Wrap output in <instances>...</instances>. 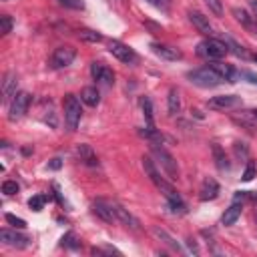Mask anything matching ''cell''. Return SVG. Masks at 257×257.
I'll list each match as a JSON object with an SVG mask.
<instances>
[{
    "instance_id": "1",
    "label": "cell",
    "mask_w": 257,
    "mask_h": 257,
    "mask_svg": "<svg viewBox=\"0 0 257 257\" xmlns=\"http://www.w3.org/2000/svg\"><path fill=\"white\" fill-rule=\"evenodd\" d=\"M151 153H153V157L157 159V165L165 171V175H167L171 181H177V179H179L177 161H175V157L163 147V143H151Z\"/></svg>"
},
{
    "instance_id": "2",
    "label": "cell",
    "mask_w": 257,
    "mask_h": 257,
    "mask_svg": "<svg viewBox=\"0 0 257 257\" xmlns=\"http://www.w3.org/2000/svg\"><path fill=\"white\" fill-rule=\"evenodd\" d=\"M187 78H189L193 84L201 86V88H215V86H219L221 82H225L209 64H207V66H201V68L189 70V72H187Z\"/></svg>"
},
{
    "instance_id": "3",
    "label": "cell",
    "mask_w": 257,
    "mask_h": 257,
    "mask_svg": "<svg viewBox=\"0 0 257 257\" xmlns=\"http://www.w3.org/2000/svg\"><path fill=\"white\" fill-rule=\"evenodd\" d=\"M229 52L225 40H217V38H207L203 42L197 44V54L201 58H207V60H221L225 54Z\"/></svg>"
},
{
    "instance_id": "4",
    "label": "cell",
    "mask_w": 257,
    "mask_h": 257,
    "mask_svg": "<svg viewBox=\"0 0 257 257\" xmlns=\"http://www.w3.org/2000/svg\"><path fill=\"white\" fill-rule=\"evenodd\" d=\"M62 110H64V122L68 131H76L80 116H82V108H80V100L74 94H66L62 100Z\"/></svg>"
},
{
    "instance_id": "5",
    "label": "cell",
    "mask_w": 257,
    "mask_h": 257,
    "mask_svg": "<svg viewBox=\"0 0 257 257\" xmlns=\"http://www.w3.org/2000/svg\"><path fill=\"white\" fill-rule=\"evenodd\" d=\"M30 102H32V96H30L26 90L16 92V94L12 96V100H10V106H8V118H10V120L22 118V116L28 112Z\"/></svg>"
},
{
    "instance_id": "6",
    "label": "cell",
    "mask_w": 257,
    "mask_h": 257,
    "mask_svg": "<svg viewBox=\"0 0 257 257\" xmlns=\"http://www.w3.org/2000/svg\"><path fill=\"white\" fill-rule=\"evenodd\" d=\"M74 58H76V50L68 44H62V46L54 48V52L50 56V66L52 68H64V66L72 64Z\"/></svg>"
},
{
    "instance_id": "7",
    "label": "cell",
    "mask_w": 257,
    "mask_h": 257,
    "mask_svg": "<svg viewBox=\"0 0 257 257\" xmlns=\"http://www.w3.org/2000/svg\"><path fill=\"white\" fill-rule=\"evenodd\" d=\"M241 96L237 94H219V96H211L207 100V106L211 110H231V108H237L241 106Z\"/></svg>"
},
{
    "instance_id": "8",
    "label": "cell",
    "mask_w": 257,
    "mask_h": 257,
    "mask_svg": "<svg viewBox=\"0 0 257 257\" xmlns=\"http://www.w3.org/2000/svg\"><path fill=\"white\" fill-rule=\"evenodd\" d=\"M108 52H110L116 60H120V62H124V64H131V62L137 60L135 50H133L128 44L120 42V40H110V42H108Z\"/></svg>"
},
{
    "instance_id": "9",
    "label": "cell",
    "mask_w": 257,
    "mask_h": 257,
    "mask_svg": "<svg viewBox=\"0 0 257 257\" xmlns=\"http://www.w3.org/2000/svg\"><path fill=\"white\" fill-rule=\"evenodd\" d=\"M0 241L8 247H14V249H26L30 245V239L26 235H20L16 231H10V229H2L0 231Z\"/></svg>"
},
{
    "instance_id": "10",
    "label": "cell",
    "mask_w": 257,
    "mask_h": 257,
    "mask_svg": "<svg viewBox=\"0 0 257 257\" xmlns=\"http://www.w3.org/2000/svg\"><path fill=\"white\" fill-rule=\"evenodd\" d=\"M189 20L193 22V26H195L201 34H205V36H213V34H215L213 24L209 22V16H205L203 12H199V10H189Z\"/></svg>"
},
{
    "instance_id": "11",
    "label": "cell",
    "mask_w": 257,
    "mask_h": 257,
    "mask_svg": "<svg viewBox=\"0 0 257 257\" xmlns=\"http://www.w3.org/2000/svg\"><path fill=\"white\" fill-rule=\"evenodd\" d=\"M90 74H92V78H94L96 82H100V84H104V86H112V82H114L112 70H110L108 66H104L102 62H92V64H90Z\"/></svg>"
},
{
    "instance_id": "12",
    "label": "cell",
    "mask_w": 257,
    "mask_h": 257,
    "mask_svg": "<svg viewBox=\"0 0 257 257\" xmlns=\"http://www.w3.org/2000/svg\"><path fill=\"white\" fill-rule=\"evenodd\" d=\"M209 66L225 80V82H235V78H239V72L231 66V64H225L221 60H209Z\"/></svg>"
},
{
    "instance_id": "13",
    "label": "cell",
    "mask_w": 257,
    "mask_h": 257,
    "mask_svg": "<svg viewBox=\"0 0 257 257\" xmlns=\"http://www.w3.org/2000/svg\"><path fill=\"white\" fill-rule=\"evenodd\" d=\"M151 48H153V52H155L159 58H163V60H179V58L183 56L181 50H177V48H173V46H169V44L153 42Z\"/></svg>"
},
{
    "instance_id": "14",
    "label": "cell",
    "mask_w": 257,
    "mask_h": 257,
    "mask_svg": "<svg viewBox=\"0 0 257 257\" xmlns=\"http://www.w3.org/2000/svg\"><path fill=\"white\" fill-rule=\"evenodd\" d=\"M217 195H219V183L215 179H211V177L203 179L201 189H199L201 201H213V199H217Z\"/></svg>"
},
{
    "instance_id": "15",
    "label": "cell",
    "mask_w": 257,
    "mask_h": 257,
    "mask_svg": "<svg viewBox=\"0 0 257 257\" xmlns=\"http://www.w3.org/2000/svg\"><path fill=\"white\" fill-rule=\"evenodd\" d=\"M92 213H94L98 219H102L104 223H114V221H116L114 211H112V205L106 203V201H96V203H92Z\"/></svg>"
},
{
    "instance_id": "16",
    "label": "cell",
    "mask_w": 257,
    "mask_h": 257,
    "mask_svg": "<svg viewBox=\"0 0 257 257\" xmlns=\"http://www.w3.org/2000/svg\"><path fill=\"white\" fill-rule=\"evenodd\" d=\"M112 205V211H114V217H116V221H120L122 225H126V227H133V229H139V219L135 217V215H131L122 205H118V203H110Z\"/></svg>"
},
{
    "instance_id": "17",
    "label": "cell",
    "mask_w": 257,
    "mask_h": 257,
    "mask_svg": "<svg viewBox=\"0 0 257 257\" xmlns=\"http://www.w3.org/2000/svg\"><path fill=\"white\" fill-rule=\"evenodd\" d=\"M80 100L88 106H96L100 102V94H98V88L96 86H84L80 90Z\"/></svg>"
},
{
    "instance_id": "18",
    "label": "cell",
    "mask_w": 257,
    "mask_h": 257,
    "mask_svg": "<svg viewBox=\"0 0 257 257\" xmlns=\"http://www.w3.org/2000/svg\"><path fill=\"white\" fill-rule=\"evenodd\" d=\"M241 211H243V207H241V205L235 201V203H233L229 209H225V213H223V217H221V223H223L225 227L233 225V223H235V221L241 217Z\"/></svg>"
},
{
    "instance_id": "19",
    "label": "cell",
    "mask_w": 257,
    "mask_h": 257,
    "mask_svg": "<svg viewBox=\"0 0 257 257\" xmlns=\"http://www.w3.org/2000/svg\"><path fill=\"white\" fill-rule=\"evenodd\" d=\"M2 94H4V102H8L14 94H16V76L12 72H8L4 76V82H2Z\"/></svg>"
},
{
    "instance_id": "20",
    "label": "cell",
    "mask_w": 257,
    "mask_h": 257,
    "mask_svg": "<svg viewBox=\"0 0 257 257\" xmlns=\"http://www.w3.org/2000/svg\"><path fill=\"white\" fill-rule=\"evenodd\" d=\"M213 159H215V165H217V169L219 171H229V159H227V155H225V151L217 145V143H213Z\"/></svg>"
},
{
    "instance_id": "21",
    "label": "cell",
    "mask_w": 257,
    "mask_h": 257,
    "mask_svg": "<svg viewBox=\"0 0 257 257\" xmlns=\"http://www.w3.org/2000/svg\"><path fill=\"white\" fill-rule=\"evenodd\" d=\"M153 233H155V237H157V239H161V241H163L165 245H169L173 251H181L179 243H177V241H175V239H173V237H171V235H169L165 229H159V227H155V229H153Z\"/></svg>"
},
{
    "instance_id": "22",
    "label": "cell",
    "mask_w": 257,
    "mask_h": 257,
    "mask_svg": "<svg viewBox=\"0 0 257 257\" xmlns=\"http://www.w3.org/2000/svg\"><path fill=\"white\" fill-rule=\"evenodd\" d=\"M78 155H80V161H84L86 165H98V161H96V155L92 153V149L88 147V145H80L78 147Z\"/></svg>"
},
{
    "instance_id": "23",
    "label": "cell",
    "mask_w": 257,
    "mask_h": 257,
    "mask_svg": "<svg viewBox=\"0 0 257 257\" xmlns=\"http://www.w3.org/2000/svg\"><path fill=\"white\" fill-rule=\"evenodd\" d=\"M181 108V98H179V90L177 88H171L169 90V114H177Z\"/></svg>"
},
{
    "instance_id": "24",
    "label": "cell",
    "mask_w": 257,
    "mask_h": 257,
    "mask_svg": "<svg viewBox=\"0 0 257 257\" xmlns=\"http://www.w3.org/2000/svg\"><path fill=\"white\" fill-rule=\"evenodd\" d=\"M231 12H233V16H235V20H237V22H241L245 28H251L253 18H251V16H249L245 10H241V8H233Z\"/></svg>"
},
{
    "instance_id": "25",
    "label": "cell",
    "mask_w": 257,
    "mask_h": 257,
    "mask_svg": "<svg viewBox=\"0 0 257 257\" xmlns=\"http://www.w3.org/2000/svg\"><path fill=\"white\" fill-rule=\"evenodd\" d=\"M225 44H227V48L231 50V52H235L237 56H241V58H247V52H245V48L237 42V40H233L231 36H225Z\"/></svg>"
},
{
    "instance_id": "26",
    "label": "cell",
    "mask_w": 257,
    "mask_h": 257,
    "mask_svg": "<svg viewBox=\"0 0 257 257\" xmlns=\"http://www.w3.org/2000/svg\"><path fill=\"white\" fill-rule=\"evenodd\" d=\"M78 36H80L82 40H88V42H100V40H102V34H98V32H94V30H88V28L80 30Z\"/></svg>"
},
{
    "instance_id": "27",
    "label": "cell",
    "mask_w": 257,
    "mask_h": 257,
    "mask_svg": "<svg viewBox=\"0 0 257 257\" xmlns=\"http://www.w3.org/2000/svg\"><path fill=\"white\" fill-rule=\"evenodd\" d=\"M18 189H20V187H18V183H16V181H4V183H2V193H4L6 197L16 195V193H18Z\"/></svg>"
},
{
    "instance_id": "28",
    "label": "cell",
    "mask_w": 257,
    "mask_h": 257,
    "mask_svg": "<svg viewBox=\"0 0 257 257\" xmlns=\"http://www.w3.org/2000/svg\"><path fill=\"white\" fill-rule=\"evenodd\" d=\"M205 4L209 8V12H213L215 16H223V4H221V0H205Z\"/></svg>"
},
{
    "instance_id": "29",
    "label": "cell",
    "mask_w": 257,
    "mask_h": 257,
    "mask_svg": "<svg viewBox=\"0 0 257 257\" xmlns=\"http://www.w3.org/2000/svg\"><path fill=\"white\" fill-rule=\"evenodd\" d=\"M141 106H143V112H145V116H147V120H149V124L153 122V104H151V100L145 96V98H141Z\"/></svg>"
},
{
    "instance_id": "30",
    "label": "cell",
    "mask_w": 257,
    "mask_h": 257,
    "mask_svg": "<svg viewBox=\"0 0 257 257\" xmlns=\"http://www.w3.org/2000/svg\"><path fill=\"white\" fill-rule=\"evenodd\" d=\"M58 4L64 6V8H70V10H82L84 8L82 0H58Z\"/></svg>"
},
{
    "instance_id": "31",
    "label": "cell",
    "mask_w": 257,
    "mask_h": 257,
    "mask_svg": "<svg viewBox=\"0 0 257 257\" xmlns=\"http://www.w3.org/2000/svg\"><path fill=\"white\" fill-rule=\"evenodd\" d=\"M44 201H46V197H42V195H36V197H32V199L28 201V207H30L32 211H40V209L44 207Z\"/></svg>"
},
{
    "instance_id": "32",
    "label": "cell",
    "mask_w": 257,
    "mask_h": 257,
    "mask_svg": "<svg viewBox=\"0 0 257 257\" xmlns=\"http://www.w3.org/2000/svg\"><path fill=\"white\" fill-rule=\"evenodd\" d=\"M0 24H2V34H8L12 30V26H14V20L8 14H2L0 16Z\"/></svg>"
},
{
    "instance_id": "33",
    "label": "cell",
    "mask_w": 257,
    "mask_h": 257,
    "mask_svg": "<svg viewBox=\"0 0 257 257\" xmlns=\"http://www.w3.org/2000/svg\"><path fill=\"white\" fill-rule=\"evenodd\" d=\"M6 221H8L12 227H16V229H24V227H26V221L20 219V217H16V215H12V213L6 215Z\"/></svg>"
},
{
    "instance_id": "34",
    "label": "cell",
    "mask_w": 257,
    "mask_h": 257,
    "mask_svg": "<svg viewBox=\"0 0 257 257\" xmlns=\"http://www.w3.org/2000/svg\"><path fill=\"white\" fill-rule=\"evenodd\" d=\"M62 245H66V247H70V249H76V247H78L76 235H74V233H66V235L62 237Z\"/></svg>"
},
{
    "instance_id": "35",
    "label": "cell",
    "mask_w": 257,
    "mask_h": 257,
    "mask_svg": "<svg viewBox=\"0 0 257 257\" xmlns=\"http://www.w3.org/2000/svg\"><path fill=\"white\" fill-rule=\"evenodd\" d=\"M255 173H257V169H255V165L249 161V163H247V167H245V173H243V177H241V179H243V181H251V179L255 177Z\"/></svg>"
},
{
    "instance_id": "36",
    "label": "cell",
    "mask_w": 257,
    "mask_h": 257,
    "mask_svg": "<svg viewBox=\"0 0 257 257\" xmlns=\"http://www.w3.org/2000/svg\"><path fill=\"white\" fill-rule=\"evenodd\" d=\"M239 78H247V82L257 84V74H253V72H249V70H241V72H239Z\"/></svg>"
},
{
    "instance_id": "37",
    "label": "cell",
    "mask_w": 257,
    "mask_h": 257,
    "mask_svg": "<svg viewBox=\"0 0 257 257\" xmlns=\"http://www.w3.org/2000/svg\"><path fill=\"white\" fill-rule=\"evenodd\" d=\"M149 4H153L159 10H169V0H147Z\"/></svg>"
},
{
    "instance_id": "38",
    "label": "cell",
    "mask_w": 257,
    "mask_h": 257,
    "mask_svg": "<svg viewBox=\"0 0 257 257\" xmlns=\"http://www.w3.org/2000/svg\"><path fill=\"white\" fill-rule=\"evenodd\" d=\"M235 153H237V157L247 155V147H239V143H235Z\"/></svg>"
},
{
    "instance_id": "39",
    "label": "cell",
    "mask_w": 257,
    "mask_h": 257,
    "mask_svg": "<svg viewBox=\"0 0 257 257\" xmlns=\"http://www.w3.org/2000/svg\"><path fill=\"white\" fill-rule=\"evenodd\" d=\"M60 165H62V163H60V159L56 157V159H52V161L48 163V169H60Z\"/></svg>"
},
{
    "instance_id": "40",
    "label": "cell",
    "mask_w": 257,
    "mask_h": 257,
    "mask_svg": "<svg viewBox=\"0 0 257 257\" xmlns=\"http://www.w3.org/2000/svg\"><path fill=\"white\" fill-rule=\"evenodd\" d=\"M249 6H251V10H253V14L257 16V0H249Z\"/></svg>"
},
{
    "instance_id": "41",
    "label": "cell",
    "mask_w": 257,
    "mask_h": 257,
    "mask_svg": "<svg viewBox=\"0 0 257 257\" xmlns=\"http://www.w3.org/2000/svg\"><path fill=\"white\" fill-rule=\"evenodd\" d=\"M249 112H251V114H253V118H255V120H257V108H251V110H249Z\"/></svg>"
},
{
    "instance_id": "42",
    "label": "cell",
    "mask_w": 257,
    "mask_h": 257,
    "mask_svg": "<svg viewBox=\"0 0 257 257\" xmlns=\"http://www.w3.org/2000/svg\"><path fill=\"white\" fill-rule=\"evenodd\" d=\"M253 60H255V62H257V54H255V56H253Z\"/></svg>"
}]
</instances>
